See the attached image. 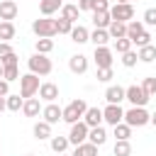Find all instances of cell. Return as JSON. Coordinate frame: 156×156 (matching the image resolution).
I'll return each instance as SVG.
<instances>
[{
  "label": "cell",
  "mask_w": 156,
  "mask_h": 156,
  "mask_svg": "<svg viewBox=\"0 0 156 156\" xmlns=\"http://www.w3.org/2000/svg\"><path fill=\"white\" fill-rule=\"evenodd\" d=\"M124 122L134 129V127H144V124H151V115L146 112V107H129L124 112Z\"/></svg>",
  "instance_id": "obj_5"
},
{
  "label": "cell",
  "mask_w": 156,
  "mask_h": 156,
  "mask_svg": "<svg viewBox=\"0 0 156 156\" xmlns=\"http://www.w3.org/2000/svg\"><path fill=\"white\" fill-rule=\"evenodd\" d=\"M39 98L46 100V102H56V98H58V85H56V83H41Z\"/></svg>",
  "instance_id": "obj_17"
},
{
  "label": "cell",
  "mask_w": 156,
  "mask_h": 156,
  "mask_svg": "<svg viewBox=\"0 0 156 156\" xmlns=\"http://www.w3.org/2000/svg\"><path fill=\"white\" fill-rule=\"evenodd\" d=\"M71 156H98V146H95V144H90V141L78 144V146L73 149V154H71Z\"/></svg>",
  "instance_id": "obj_26"
},
{
  "label": "cell",
  "mask_w": 156,
  "mask_h": 156,
  "mask_svg": "<svg viewBox=\"0 0 156 156\" xmlns=\"http://www.w3.org/2000/svg\"><path fill=\"white\" fill-rule=\"evenodd\" d=\"M39 88H41L39 76H34V73H24V76L20 78V95H22L24 100L34 98V95L39 93Z\"/></svg>",
  "instance_id": "obj_4"
},
{
  "label": "cell",
  "mask_w": 156,
  "mask_h": 156,
  "mask_svg": "<svg viewBox=\"0 0 156 156\" xmlns=\"http://www.w3.org/2000/svg\"><path fill=\"white\" fill-rule=\"evenodd\" d=\"M93 24H95V29H107V27L112 24L110 10H107V12H93Z\"/></svg>",
  "instance_id": "obj_20"
},
{
  "label": "cell",
  "mask_w": 156,
  "mask_h": 156,
  "mask_svg": "<svg viewBox=\"0 0 156 156\" xmlns=\"http://www.w3.org/2000/svg\"><path fill=\"white\" fill-rule=\"evenodd\" d=\"M88 132H90V127L80 119V122H76V124H71V132H68V141L73 144V146H78V144H85L88 141Z\"/></svg>",
  "instance_id": "obj_8"
},
{
  "label": "cell",
  "mask_w": 156,
  "mask_h": 156,
  "mask_svg": "<svg viewBox=\"0 0 156 156\" xmlns=\"http://www.w3.org/2000/svg\"><path fill=\"white\" fill-rule=\"evenodd\" d=\"M124 98H127V88H122V85H110V88L105 90L107 105H119Z\"/></svg>",
  "instance_id": "obj_12"
},
{
  "label": "cell",
  "mask_w": 156,
  "mask_h": 156,
  "mask_svg": "<svg viewBox=\"0 0 156 156\" xmlns=\"http://www.w3.org/2000/svg\"><path fill=\"white\" fill-rule=\"evenodd\" d=\"M27 66H29V73H34V76H49L54 71L51 58H46L44 54H32L27 58Z\"/></svg>",
  "instance_id": "obj_2"
},
{
  "label": "cell",
  "mask_w": 156,
  "mask_h": 156,
  "mask_svg": "<svg viewBox=\"0 0 156 156\" xmlns=\"http://www.w3.org/2000/svg\"><path fill=\"white\" fill-rule=\"evenodd\" d=\"M32 32L39 37V39H51L56 37V20H49V17H41V20H34L32 22Z\"/></svg>",
  "instance_id": "obj_3"
},
{
  "label": "cell",
  "mask_w": 156,
  "mask_h": 156,
  "mask_svg": "<svg viewBox=\"0 0 156 156\" xmlns=\"http://www.w3.org/2000/svg\"><path fill=\"white\" fill-rule=\"evenodd\" d=\"M85 112H88V105H85V100H83V98L71 100V102L63 107V122L76 124V122H80V119L85 117Z\"/></svg>",
  "instance_id": "obj_1"
},
{
  "label": "cell",
  "mask_w": 156,
  "mask_h": 156,
  "mask_svg": "<svg viewBox=\"0 0 156 156\" xmlns=\"http://www.w3.org/2000/svg\"><path fill=\"white\" fill-rule=\"evenodd\" d=\"M41 110H44V107L39 105V100H37V98H29V100H24V105H22V112H24V117H37Z\"/></svg>",
  "instance_id": "obj_22"
},
{
  "label": "cell",
  "mask_w": 156,
  "mask_h": 156,
  "mask_svg": "<svg viewBox=\"0 0 156 156\" xmlns=\"http://www.w3.org/2000/svg\"><path fill=\"white\" fill-rule=\"evenodd\" d=\"M76 5H78V10H80V12H88V10H93L95 0H78Z\"/></svg>",
  "instance_id": "obj_45"
},
{
  "label": "cell",
  "mask_w": 156,
  "mask_h": 156,
  "mask_svg": "<svg viewBox=\"0 0 156 156\" xmlns=\"http://www.w3.org/2000/svg\"><path fill=\"white\" fill-rule=\"evenodd\" d=\"M112 78H115L112 68H98V80H100V83H110Z\"/></svg>",
  "instance_id": "obj_40"
},
{
  "label": "cell",
  "mask_w": 156,
  "mask_h": 156,
  "mask_svg": "<svg viewBox=\"0 0 156 156\" xmlns=\"http://www.w3.org/2000/svg\"><path fill=\"white\" fill-rule=\"evenodd\" d=\"M151 124L156 127V112H151Z\"/></svg>",
  "instance_id": "obj_49"
},
{
  "label": "cell",
  "mask_w": 156,
  "mask_h": 156,
  "mask_svg": "<svg viewBox=\"0 0 156 156\" xmlns=\"http://www.w3.org/2000/svg\"><path fill=\"white\" fill-rule=\"evenodd\" d=\"M117 2H132V0H117Z\"/></svg>",
  "instance_id": "obj_51"
},
{
  "label": "cell",
  "mask_w": 156,
  "mask_h": 156,
  "mask_svg": "<svg viewBox=\"0 0 156 156\" xmlns=\"http://www.w3.org/2000/svg\"><path fill=\"white\" fill-rule=\"evenodd\" d=\"M115 51H117V54H127V51H132V41H129L127 37L115 39Z\"/></svg>",
  "instance_id": "obj_37"
},
{
  "label": "cell",
  "mask_w": 156,
  "mask_h": 156,
  "mask_svg": "<svg viewBox=\"0 0 156 156\" xmlns=\"http://www.w3.org/2000/svg\"><path fill=\"white\" fill-rule=\"evenodd\" d=\"M134 44H136V49H141V46H149V44H151V34H149V32H141V34L134 39Z\"/></svg>",
  "instance_id": "obj_41"
},
{
  "label": "cell",
  "mask_w": 156,
  "mask_h": 156,
  "mask_svg": "<svg viewBox=\"0 0 156 156\" xmlns=\"http://www.w3.org/2000/svg\"><path fill=\"white\" fill-rule=\"evenodd\" d=\"M115 129V139L117 141H129V136H132V127L127 124V122H119L117 127H112Z\"/></svg>",
  "instance_id": "obj_28"
},
{
  "label": "cell",
  "mask_w": 156,
  "mask_h": 156,
  "mask_svg": "<svg viewBox=\"0 0 156 156\" xmlns=\"http://www.w3.org/2000/svg\"><path fill=\"white\" fill-rule=\"evenodd\" d=\"M61 17L76 24V20L80 17V10H78V5H76V2H66V5L61 7Z\"/></svg>",
  "instance_id": "obj_19"
},
{
  "label": "cell",
  "mask_w": 156,
  "mask_h": 156,
  "mask_svg": "<svg viewBox=\"0 0 156 156\" xmlns=\"http://www.w3.org/2000/svg\"><path fill=\"white\" fill-rule=\"evenodd\" d=\"M95 66L98 68H112V49L110 46H95Z\"/></svg>",
  "instance_id": "obj_9"
},
{
  "label": "cell",
  "mask_w": 156,
  "mask_h": 156,
  "mask_svg": "<svg viewBox=\"0 0 156 156\" xmlns=\"http://www.w3.org/2000/svg\"><path fill=\"white\" fill-rule=\"evenodd\" d=\"M136 54H139V61H144V63H151V61H156V46H154V44H149V46H141Z\"/></svg>",
  "instance_id": "obj_29"
},
{
  "label": "cell",
  "mask_w": 156,
  "mask_h": 156,
  "mask_svg": "<svg viewBox=\"0 0 156 156\" xmlns=\"http://www.w3.org/2000/svg\"><path fill=\"white\" fill-rule=\"evenodd\" d=\"M41 117H44V122L56 124V122H61V119H63V107H58L56 102H49V105L41 110Z\"/></svg>",
  "instance_id": "obj_11"
},
{
  "label": "cell",
  "mask_w": 156,
  "mask_h": 156,
  "mask_svg": "<svg viewBox=\"0 0 156 156\" xmlns=\"http://www.w3.org/2000/svg\"><path fill=\"white\" fill-rule=\"evenodd\" d=\"M144 24H156V7H149V10H144V20H141Z\"/></svg>",
  "instance_id": "obj_42"
},
{
  "label": "cell",
  "mask_w": 156,
  "mask_h": 156,
  "mask_svg": "<svg viewBox=\"0 0 156 156\" xmlns=\"http://www.w3.org/2000/svg\"><path fill=\"white\" fill-rule=\"evenodd\" d=\"M68 68L73 71V73H85L88 71V56H83V54H73L71 58H68Z\"/></svg>",
  "instance_id": "obj_14"
},
{
  "label": "cell",
  "mask_w": 156,
  "mask_h": 156,
  "mask_svg": "<svg viewBox=\"0 0 156 156\" xmlns=\"http://www.w3.org/2000/svg\"><path fill=\"white\" fill-rule=\"evenodd\" d=\"M107 10H110V2H107V0H95L93 12H107Z\"/></svg>",
  "instance_id": "obj_44"
},
{
  "label": "cell",
  "mask_w": 156,
  "mask_h": 156,
  "mask_svg": "<svg viewBox=\"0 0 156 156\" xmlns=\"http://www.w3.org/2000/svg\"><path fill=\"white\" fill-rule=\"evenodd\" d=\"M83 122H85L90 129H93V127H100V124L105 122V117H102V110H100V107H88V112H85Z\"/></svg>",
  "instance_id": "obj_15"
},
{
  "label": "cell",
  "mask_w": 156,
  "mask_h": 156,
  "mask_svg": "<svg viewBox=\"0 0 156 156\" xmlns=\"http://www.w3.org/2000/svg\"><path fill=\"white\" fill-rule=\"evenodd\" d=\"M102 117H105V122H107L110 127H117L119 122H124V110H122L119 105H107V107L102 110Z\"/></svg>",
  "instance_id": "obj_10"
},
{
  "label": "cell",
  "mask_w": 156,
  "mask_h": 156,
  "mask_svg": "<svg viewBox=\"0 0 156 156\" xmlns=\"http://www.w3.org/2000/svg\"><path fill=\"white\" fill-rule=\"evenodd\" d=\"M22 76H20V68L17 66H7L5 68V76H2V80H7V83H12V80H20Z\"/></svg>",
  "instance_id": "obj_39"
},
{
  "label": "cell",
  "mask_w": 156,
  "mask_h": 156,
  "mask_svg": "<svg viewBox=\"0 0 156 156\" xmlns=\"http://www.w3.org/2000/svg\"><path fill=\"white\" fill-rule=\"evenodd\" d=\"M32 132H34V139H39V141H41V139H51V124H49V122H44V119H41V122H37Z\"/></svg>",
  "instance_id": "obj_24"
},
{
  "label": "cell",
  "mask_w": 156,
  "mask_h": 156,
  "mask_svg": "<svg viewBox=\"0 0 156 156\" xmlns=\"http://www.w3.org/2000/svg\"><path fill=\"white\" fill-rule=\"evenodd\" d=\"M141 88L146 90V95H149V98H154V95H156V76H146V78H144V83H141Z\"/></svg>",
  "instance_id": "obj_35"
},
{
  "label": "cell",
  "mask_w": 156,
  "mask_h": 156,
  "mask_svg": "<svg viewBox=\"0 0 156 156\" xmlns=\"http://www.w3.org/2000/svg\"><path fill=\"white\" fill-rule=\"evenodd\" d=\"M76 24L73 22H68V20H63V17H58L56 20V32L58 34H71V29H73Z\"/></svg>",
  "instance_id": "obj_36"
},
{
  "label": "cell",
  "mask_w": 156,
  "mask_h": 156,
  "mask_svg": "<svg viewBox=\"0 0 156 156\" xmlns=\"http://www.w3.org/2000/svg\"><path fill=\"white\" fill-rule=\"evenodd\" d=\"M0 2H2V0H0Z\"/></svg>",
  "instance_id": "obj_54"
},
{
  "label": "cell",
  "mask_w": 156,
  "mask_h": 156,
  "mask_svg": "<svg viewBox=\"0 0 156 156\" xmlns=\"http://www.w3.org/2000/svg\"><path fill=\"white\" fill-rule=\"evenodd\" d=\"M124 100H129L132 102V107H146V102L151 100L149 95H146V90L141 88V85H129L127 88V98Z\"/></svg>",
  "instance_id": "obj_7"
},
{
  "label": "cell",
  "mask_w": 156,
  "mask_h": 156,
  "mask_svg": "<svg viewBox=\"0 0 156 156\" xmlns=\"http://www.w3.org/2000/svg\"><path fill=\"white\" fill-rule=\"evenodd\" d=\"M7 110V98H0V112Z\"/></svg>",
  "instance_id": "obj_48"
},
{
  "label": "cell",
  "mask_w": 156,
  "mask_h": 156,
  "mask_svg": "<svg viewBox=\"0 0 156 156\" xmlns=\"http://www.w3.org/2000/svg\"><path fill=\"white\" fill-rule=\"evenodd\" d=\"M107 34H110V39H122V37H127V24L124 22H112L107 27Z\"/></svg>",
  "instance_id": "obj_27"
},
{
  "label": "cell",
  "mask_w": 156,
  "mask_h": 156,
  "mask_svg": "<svg viewBox=\"0 0 156 156\" xmlns=\"http://www.w3.org/2000/svg\"><path fill=\"white\" fill-rule=\"evenodd\" d=\"M24 105V98L22 95H7V110L10 112H20Z\"/></svg>",
  "instance_id": "obj_33"
},
{
  "label": "cell",
  "mask_w": 156,
  "mask_h": 156,
  "mask_svg": "<svg viewBox=\"0 0 156 156\" xmlns=\"http://www.w3.org/2000/svg\"><path fill=\"white\" fill-rule=\"evenodd\" d=\"M7 95H10V83L0 80V98H7Z\"/></svg>",
  "instance_id": "obj_47"
},
{
  "label": "cell",
  "mask_w": 156,
  "mask_h": 156,
  "mask_svg": "<svg viewBox=\"0 0 156 156\" xmlns=\"http://www.w3.org/2000/svg\"><path fill=\"white\" fill-rule=\"evenodd\" d=\"M112 154H115V156H132V144H129V141H115Z\"/></svg>",
  "instance_id": "obj_32"
},
{
  "label": "cell",
  "mask_w": 156,
  "mask_h": 156,
  "mask_svg": "<svg viewBox=\"0 0 156 156\" xmlns=\"http://www.w3.org/2000/svg\"><path fill=\"white\" fill-rule=\"evenodd\" d=\"M17 17V2L15 0H2L0 2V20L2 22H12Z\"/></svg>",
  "instance_id": "obj_13"
},
{
  "label": "cell",
  "mask_w": 156,
  "mask_h": 156,
  "mask_svg": "<svg viewBox=\"0 0 156 156\" xmlns=\"http://www.w3.org/2000/svg\"><path fill=\"white\" fill-rule=\"evenodd\" d=\"M88 141L95 144V146H102V144L107 141V132H105V127H102V124H100V127H93V129L88 132Z\"/></svg>",
  "instance_id": "obj_18"
},
{
  "label": "cell",
  "mask_w": 156,
  "mask_h": 156,
  "mask_svg": "<svg viewBox=\"0 0 156 156\" xmlns=\"http://www.w3.org/2000/svg\"><path fill=\"white\" fill-rule=\"evenodd\" d=\"M141 32H146L144 29V22H139V20H132V22H127V39L134 44V39L141 34Z\"/></svg>",
  "instance_id": "obj_23"
},
{
  "label": "cell",
  "mask_w": 156,
  "mask_h": 156,
  "mask_svg": "<svg viewBox=\"0 0 156 156\" xmlns=\"http://www.w3.org/2000/svg\"><path fill=\"white\" fill-rule=\"evenodd\" d=\"M63 7V0H39V12L41 17H51L54 12H58Z\"/></svg>",
  "instance_id": "obj_16"
},
{
  "label": "cell",
  "mask_w": 156,
  "mask_h": 156,
  "mask_svg": "<svg viewBox=\"0 0 156 156\" xmlns=\"http://www.w3.org/2000/svg\"><path fill=\"white\" fill-rule=\"evenodd\" d=\"M17 61H20V58H17V54H15V51H12V54H7V56H2V58H0V63H2V66H5V68H7V66H17Z\"/></svg>",
  "instance_id": "obj_43"
},
{
  "label": "cell",
  "mask_w": 156,
  "mask_h": 156,
  "mask_svg": "<svg viewBox=\"0 0 156 156\" xmlns=\"http://www.w3.org/2000/svg\"><path fill=\"white\" fill-rule=\"evenodd\" d=\"M136 61H139V54H136V51H127V54H122V66H124V68L136 66Z\"/></svg>",
  "instance_id": "obj_38"
},
{
  "label": "cell",
  "mask_w": 156,
  "mask_h": 156,
  "mask_svg": "<svg viewBox=\"0 0 156 156\" xmlns=\"http://www.w3.org/2000/svg\"><path fill=\"white\" fill-rule=\"evenodd\" d=\"M7 54H12L10 41H0V58H2V56H7Z\"/></svg>",
  "instance_id": "obj_46"
},
{
  "label": "cell",
  "mask_w": 156,
  "mask_h": 156,
  "mask_svg": "<svg viewBox=\"0 0 156 156\" xmlns=\"http://www.w3.org/2000/svg\"><path fill=\"white\" fill-rule=\"evenodd\" d=\"M90 41H93L95 46H107V41H110L107 29H95V32L90 34Z\"/></svg>",
  "instance_id": "obj_30"
},
{
  "label": "cell",
  "mask_w": 156,
  "mask_h": 156,
  "mask_svg": "<svg viewBox=\"0 0 156 156\" xmlns=\"http://www.w3.org/2000/svg\"><path fill=\"white\" fill-rule=\"evenodd\" d=\"M2 76H5V66L0 63V80H2Z\"/></svg>",
  "instance_id": "obj_50"
},
{
  "label": "cell",
  "mask_w": 156,
  "mask_h": 156,
  "mask_svg": "<svg viewBox=\"0 0 156 156\" xmlns=\"http://www.w3.org/2000/svg\"><path fill=\"white\" fill-rule=\"evenodd\" d=\"M110 15H112V22H132L134 20V7L132 2H117L110 7Z\"/></svg>",
  "instance_id": "obj_6"
},
{
  "label": "cell",
  "mask_w": 156,
  "mask_h": 156,
  "mask_svg": "<svg viewBox=\"0 0 156 156\" xmlns=\"http://www.w3.org/2000/svg\"><path fill=\"white\" fill-rule=\"evenodd\" d=\"M49 144H51V151H54V154H66V149L71 146L68 136H51Z\"/></svg>",
  "instance_id": "obj_25"
},
{
  "label": "cell",
  "mask_w": 156,
  "mask_h": 156,
  "mask_svg": "<svg viewBox=\"0 0 156 156\" xmlns=\"http://www.w3.org/2000/svg\"><path fill=\"white\" fill-rule=\"evenodd\" d=\"M15 39V24L12 22H0V41Z\"/></svg>",
  "instance_id": "obj_31"
},
{
  "label": "cell",
  "mask_w": 156,
  "mask_h": 156,
  "mask_svg": "<svg viewBox=\"0 0 156 156\" xmlns=\"http://www.w3.org/2000/svg\"><path fill=\"white\" fill-rule=\"evenodd\" d=\"M37 54H49V51H54V39H37Z\"/></svg>",
  "instance_id": "obj_34"
},
{
  "label": "cell",
  "mask_w": 156,
  "mask_h": 156,
  "mask_svg": "<svg viewBox=\"0 0 156 156\" xmlns=\"http://www.w3.org/2000/svg\"><path fill=\"white\" fill-rule=\"evenodd\" d=\"M76 44H85V41H90V32L83 27V24H76L73 29H71V34H68Z\"/></svg>",
  "instance_id": "obj_21"
},
{
  "label": "cell",
  "mask_w": 156,
  "mask_h": 156,
  "mask_svg": "<svg viewBox=\"0 0 156 156\" xmlns=\"http://www.w3.org/2000/svg\"><path fill=\"white\" fill-rule=\"evenodd\" d=\"M24 156H34V154H24Z\"/></svg>",
  "instance_id": "obj_52"
},
{
  "label": "cell",
  "mask_w": 156,
  "mask_h": 156,
  "mask_svg": "<svg viewBox=\"0 0 156 156\" xmlns=\"http://www.w3.org/2000/svg\"><path fill=\"white\" fill-rule=\"evenodd\" d=\"M58 156H68V154H58Z\"/></svg>",
  "instance_id": "obj_53"
}]
</instances>
